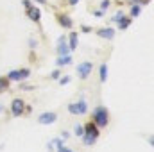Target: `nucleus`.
<instances>
[{"mask_svg": "<svg viewBox=\"0 0 154 152\" xmlns=\"http://www.w3.org/2000/svg\"><path fill=\"white\" fill-rule=\"evenodd\" d=\"M70 81H72V77H70V75L59 77V84H61V86H66V84H68V82H70Z\"/></svg>", "mask_w": 154, "mask_h": 152, "instance_id": "nucleus-20", "label": "nucleus"}, {"mask_svg": "<svg viewBox=\"0 0 154 152\" xmlns=\"http://www.w3.org/2000/svg\"><path fill=\"white\" fill-rule=\"evenodd\" d=\"M27 77H31V68H20V70H11L7 74V79L13 82V81H25Z\"/></svg>", "mask_w": 154, "mask_h": 152, "instance_id": "nucleus-5", "label": "nucleus"}, {"mask_svg": "<svg viewBox=\"0 0 154 152\" xmlns=\"http://www.w3.org/2000/svg\"><path fill=\"white\" fill-rule=\"evenodd\" d=\"M129 2H131V4H138L140 0H129Z\"/></svg>", "mask_w": 154, "mask_h": 152, "instance_id": "nucleus-31", "label": "nucleus"}, {"mask_svg": "<svg viewBox=\"0 0 154 152\" xmlns=\"http://www.w3.org/2000/svg\"><path fill=\"white\" fill-rule=\"evenodd\" d=\"M9 84H11V81L7 77H0V93L5 91V90H9Z\"/></svg>", "mask_w": 154, "mask_h": 152, "instance_id": "nucleus-18", "label": "nucleus"}, {"mask_svg": "<svg viewBox=\"0 0 154 152\" xmlns=\"http://www.w3.org/2000/svg\"><path fill=\"white\" fill-rule=\"evenodd\" d=\"M22 5H23L25 9H29V7H31L32 4H31V0H22Z\"/></svg>", "mask_w": 154, "mask_h": 152, "instance_id": "nucleus-25", "label": "nucleus"}, {"mask_svg": "<svg viewBox=\"0 0 154 152\" xmlns=\"http://www.w3.org/2000/svg\"><path fill=\"white\" fill-rule=\"evenodd\" d=\"M72 61H74V59H72L70 54H68V56H59V57L56 59V65H57V66H68V65H72Z\"/></svg>", "mask_w": 154, "mask_h": 152, "instance_id": "nucleus-13", "label": "nucleus"}, {"mask_svg": "<svg viewBox=\"0 0 154 152\" xmlns=\"http://www.w3.org/2000/svg\"><path fill=\"white\" fill-rule=\"evenodd\" d=\"M27 16H29L32 22L39 23V20H41V11H39L38 7H32V5H31V7L27 9Z\"/></svg>", "mask_w": 154, "mask_h": 152, "instance_id": "nucleus-11", "label": "nucleus"}, {"mask_svg": "<svg viewBox=\"0 0 154 152\" xmlns=\"http://www.w3.org/2000/svg\"><path fill=\"white\" fill-rule=\"evenodd\" d=\"M84 127V134L81 136L82 138V143L86 145V147H90V145H95V141H97V138H99V127L95 125V122H88L86 125H82Z\"/></svg>", "mask_w": 154, "mask_h": 152, "instance_id": "nucleus-1", "label": "nucleus"}, {"mask_svg": "<svg viewBox=\"0 0 154 152\" xmlns=\"http://www.w3.org/2000/svg\"><path fill=\"white\" fill-rule=\"evenodd\" d=\"M93 14H95L97 18H102V16H104V11H102V9H97V11H93Z\"/></svg>", "mask_w": 154, "mask_h": 152, "instance_id": "nucleus-24", "label": "nucleus"}, {"mask_svg": "<svg viewBox=\"0 0 154 152\" xmlns=\"http://www.w3.org/2000/svg\"><path fill=\"white\" fill-rule=\"evenodd\" d=\"M68 4L70 5H75V4H79V0H68Z\"/></svg>", "mask_w": 154, "mask_h": 152, "instance_id": "nucleus-30", "label": "nucleus"}, {"mask_svg": "<svg viewBox=\"0 0 154 152\" xmlns=\"http://www.w3.org/2000/svg\"><path fill=\"white\" fill-rule=\"evenodd\" d=\"M81 31H82V32H91V27H88V25H81Z\"/></svg>", "mask_w": 154, "mask_h": 152, "instance_id": "nucleus-28", "label": "nucleus"}, {"mask_svg": "<svg viewBox=\"0 0 154 152\" xmlns=\"http://www.w3.org/2000/svg\"><path fill=\"white\" fill-rule=\"evenodd\" d=\"M56 48H57V54H59V56H68V54L72 52L65 36H61V38L57 39V47H56Z\"/></svg>", "mask_w": 154, "mask_h": 152, "instance_id": "nucleus-8", "label": "nucleus"}, {"mask_svg": "<svg viewBox=\"0 0 154 152\" xmlns=\"http://www.w3.org/2000/svg\"><path fill=\"white\" fill-rule=\"evenodd\" d=\"M99 77H100V82H102V84L108 81V65H106V63H102V65L99 66Z\"/></svg>", "mask_w": 154, "mask_h": 152, "instance_id": "nucleus-16", "label": "nucleus"}, {"mask_svg": "<svg viewBox=\"0 0 154 152\" xmlns=\"http://www.w3.org/2000/svg\"><path fill=\"white\" fill-rule=\"evenodd\" d=\"M0 113H4V106L2 104H0Z\"/></svg>", "mask_w": 154, "mask_h": 152, "instance_id": "nucleus-32", "label": "nucleus"}, {"mask_svg": "<svg viewBox=\"0 0 154 152\" xmlns=\"http://www.w3.org/2000/svg\"><path fill=\"white\" fill-rule=\"evenodd\" d=\"M36 2H39V4H41V2H45V0H36Z\"/></svg>", "mask_w": 154, "mask_h": 152, "instance_id": "nucleus-33", "label": "nucleus"}, {"mask_svg": "<svg viewBox=\"0 0 154 152\" xmlns=\"http://www.w3.org/2000/svg\"><path fill=\"white\" fill-rule=\"evenodd\" d=\"M11 113L14 114V116L25 114V100L23 99H14L11 102Z\"/></svg>", "mask_w": 154, "mask_h": 152, "instance_id": "nucleus-6", "label": "nucleus"}, {"mask_svg": "<svg viewBox=\"0 0 154 152\" xmlns=\"http://www.w3.org/2000/svg\"><path fill=\"white\" fill-rule=\"evenodd\" d=\"M20 90H25V91H31V90H34V86H29V84H20Z\"/></svg>", "mask_w": 154, "mask_h": 152, "instance_id": "nucleus-23", "label": "nucleus"}, {"mask_svg": "<svg viewBox=\"0 0 154 152\" xmlns=\"http://www.w3.org/2000/svg\"><path fill=\"white\" fill-rule=\"evenodd\" d=\"M57 22H59L61 27H65V29H72V27H74V20H72V16L66 14V13L57 14Z\"/></svg>", "mask_w": 154, "mask_h": 152, "instance_id": "nucleus-9", "label": "nucleus"}, {"mask_svg": "<svg viewBox=\"0 0 154 152\" xmlns=\"http://www.w3.org/2000/svg\"><path fill=\"white\" fill-rule=\"evenodd\" d=\"M68 47H70V50H75L77 45H79V34L77 32H70V36H68Z\"/></svg>", "mask_w": 154, "mask_h": 152, "instance_id": "nucleus-15", "label": "nucleus"}, {"mask_svg": "<svg viewBox=\"0 0 154 152\" xmlns=\"http://www.w3.org/2000/svg\"><path fill=\"white\" fill-rule=\"evenodd\" d=\"M56 152H74V150H70V149H66V147H61V149H57Z\"/></svg>", "mask_w": 154, "mask_h": 152, "instance_id": "nucleus-29", "label": "nucleus"}, {"mask_svg": "<svg viewBox=\"0 0 154 152\" xmlns=\"http://www.w3.org/2000/svg\"><path fill=\"white\" fill-rule=\"evenodd\" d=\"M93 122H95V125L99 129L108 127V123H109V111L106 108H97L93 111Z\"/></svg>", "mask_w": 154, "mask_h": 152, "instance_id": "nucleus-2", "label": "nucleus"}, {"mask_svg": "<svg viewBox=\"0 0 154 152\" xmlns=\"http://www.w3.org/2000/svg\"><path fill=\"white\" fill-rule=\"evenodd\" d=\"M29 47H31V48H36V47H38V41H36V39H29Z\"/></svg>", "mask_w": 154, "mask_h": 152, "instance_id": "nucleus-26", "label": "nucleus"}, {"mask_svg": "<svg viewBox=\"0 0 154 152\" xmlns=\"http://www.w3.org/2000/svg\"><path fill=\"white\" fill-rule=\"evenodd\" d=\"M77 72V77L79 79H82V81H86L88 77L91 75V72H93V63L91 61H82V63H79L75 68Z\"/></svg>", "mask_w": 154, "mask_h": 152, "instance_id": "nucleus-3", "label": "nucleus"}, {"mask_svg": "<svg viewBox=\"0 0 154 152\" xmlns=\"http://www.w3.org/2000/svg\"><path fill=\"white\" fill-rule=\"evenodd\" d=\"M56 120H57V114L54 111H45V113H41L38 116V123H41V125H50Z\"/></svg>", "mask_w": 154, "mask_h": 152, "instance_id": "nucleus-7", "label": "nucleus"}, {"mask_svg": "<svg viewBox=\"0 0 154 152\" xmlns=\"http://www.w3.org/2000/svg\"><path fill=\"white\" fill-rule=\"evenodd\" d=\"M109 4H111V0H102V2H100V9L106 11V9L109 7Z\"/></svg>", "mask_w": 154, "mask_h": 152, "instance_id": "nucleus-21", "label": "nucleus"}, {"mask_svg": "<svg viewBox=\"0 0 154 152\" xmlns=\"http://www.w3.org/2000/svg\"><path fill=\"white\" fill-rule=\"evenodd\" d=\"M140 13H142V5L133 4V5H131V11H129V16H131V18H136V16H140Z\"/></svg>", "mask_w": 154, "mask_h": 152, "instance_id": "nucleus-17", "label": "nucleus"}, {"mask_svg": "<svg viewBox=\"0 0 154 152\" xmlns=\"http://www.w3.org/2000/svg\"><path fill=\"white\" fill-rule=\"evenodd\" d=\"M68 113H72V114H86L88 113V102H86V99H81V100H77V102L68 104Z\"/></svg>", "mask_w": 154, "mask_h": 152, "instance_id": "nucleus-4", "label": "nucleus"}, {"mask_svg": "<svg viewBox=\"0 0 154 152\" xmlns=\"http://www.w3.org/2000/svg\"><path fill=\"white\" fill-rule=\"evenodd\" d=\"M116 23H118V29H120V31H125V29L131 25V16H125V14H124L120 20H116Z\"/></svg>", "mask_w": 154, "mask_h": 152, "instance_id": "nucleus-14", "label": "nucleus"}, {"mask_svg": "<svg viewBox=\"0 0 154 152\" xmlns=\"http://www.w3.org/2000/svg\"><path fill=\"white\" fill-rule=\"evenodd\" d=\"M97 34H99L100 38L111 41V39L115 38V29H113V27H102V29H99V31H97Z\"/></svg>", "mask_w": 154, "mask_h": 152, "instance_id": "nucleus-10", "label": "nucleus"}, {"mask_svg": "<svg viewBox=\"0 0 154 152\" xmlns=\"http://www.w3.org/2000/svg\"><path fill=\"white\" fill-rule=\"evenodd\" d=\"M74 132H75V136H82V134H84V127H82L81 123H77L75 129H74Z\"/></svg>", "mask_w": 154, "mask_h": 152, "instance_id": "nucleus-19", "label": "nucleus"}, {"mask_svg": "<svg viewBox=\"0 0 154 152\" xmlns=\"http://www.w3.org/2000/svg\"><path fill=\"white\" fill-rule=\"evenodd\" d=\"M61 147H65V141L61 140V138H54L48 145H47V149L50 152H54V150H57V149H61Z\"/></svg>", "mask_w": 154, "mask_h": 152, "instance_id": "nucleus-12", "label": "nucleus"}, {"mask_svg": "<svg viewBox=\"0 0 154 152\" xmlns=\"http://www.w3.org/2000/svg\"><path fill=\"white\" fill-rule=\"evenodd\" d=\"M59 77H61V70H54L50 74V79H59Z\"/></svg>", "mask_w": 154, "mask_h": 152, "instance_id": "nucleus-22", "label": "nucleus"}, {"mask_svg": "<svg viewBox=\"0 0 154 152\" xmlns=\"http://www.w3.org/2000/svg\"><path fill=\"white\" fill-rule=\"evenodd\" d=\"M122 16H124V11H118V13H116L115 16H113V20H115V22H116V20H120Z\"/></svg>", "mask_w": 154, "mask_h": 152, "instance_id": "nucleus-27", "label": "nucleus"}]
</instances>
